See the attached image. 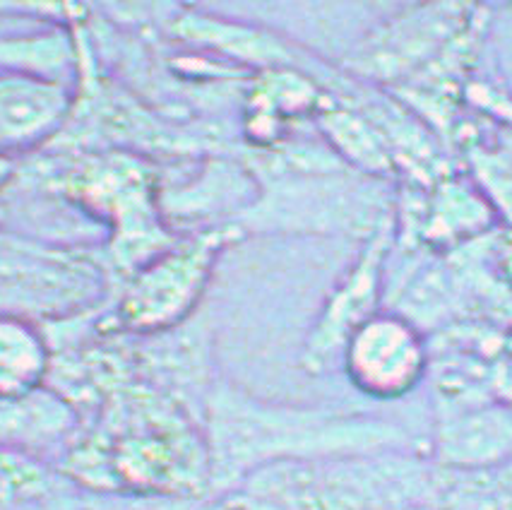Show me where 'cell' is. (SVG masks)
I'll list each match as a JSON object with an SVG mask.
<instances>
[{
    "instance_id": "7",
    "label": "cell",
    "mask_w": 512,
    "mask_h": 510,
    "mask_svg": "<svg viewBox=\"0 0 512 510\" xmlns=\"http://www.w3.org/2000/svg\"><path fill=\"white\" fill-rule=\"evenodd\" d=\"M75 90L34 77L0 75V152L44 145L68 126Z\"/></svg>"
},
{
    "instance_id": "5",
    "label": "cell",
    "mask_w": 512,
    "mask_h": 510,
    "mask_svg": "<svg viewBox=\"0 0 512 510\" xmlns=\"http://www.w3.org/2000/svg\"><path fill=\"white\" fill-rule=\"evenodd\" d=\"M342 364L359 393L380 402L402 400L424 381L428 349L412 320L378 311L351 332Z\"/></svg>"
},
{
    "instance_id": "11",
    "label": "cell",
    "mask_w": 512,
    "mask_h": 510,
    "mask_svg": "<svg viewBox=\"0 0 512 510\" xmlns=\"http://www.w3.org/2000/svg\"><path fill=\"white\" fill-rule=\"evenodd\" d=\"M49 494V479L37 462L25 453L0 448V510L44 501Z\"/></svg>"
},
{
    "instance_id": "10",
    "label": "cell",
    "mask_w": 512,
    "mask_h": 510,
    "mask_svg": "<svg viewBox=\"0 0 512 510\" xmlns=\"http://www.w3.org/2000/svg\"><path fill=\"white\" fill-rule=\"evenodd\" d=\"M82 70V44L68 25L22 37H0V75L34 77L73 87Z\"/></svg>"
},
{
    "instance_id": "9",
    "label": "cell",
    "mask_w": 512,
    "mask_h": 510,
    "mask_svg": "<svg viewBox=\"0 0 512 510\" xmlns=\"http://www.w3.org/2000/svg\"><path fill=\"white\" fill-rule=\"evenodd\" d=\"M49 335L20 313L0 311V402H17L49 388Z\"/></svg>"
},
{
    "instance_id": "2",
    "label": "cell",
    "mask_w": 512,
    "mask_h": 510,
    "mask_svg": "<svg viewBox=\"0 0 512 510\" xmlns=\"http://www.w3.org/2000/svg\"><path fill=\"white\" fill-rule=\"evenodd\" d=\"M70 462L75 477L94 489L174 498L210 494L200 421L152 388L113 393L99 429Z\"/></svg>"
},
{
    "instance_id": "13",
    "label": "cell",
    "mask_w": 512,
    "mask_h": 510,
    "mask_svg": "<svg viewBox=\"0 0 512 510\" xmlns=\"http://www.w3.org/2000/svg\"><path fill=\"white\" fill-rule=\"evenodd\" d=\"M15 171H17V162L13 154L0 152V191L15 179Z\"/></svg>"
},
{
    "instance_id": "3",
    "label": "cell",
    "mask_w": 512,
    "mask_h": 510,
    "mask_svg": "<svg viewBox=\"0 0 512 510\" xmlns=\"http://www.w3.org/2000/svg\"><path fill=\"white\" fill-rule=\"evenodd\" d=\"M58 188L94 217L111 224L109 255L123 277L176 241L166 234L159 210L157 176L142 159L101 152L65 166Z\"/></svg>"
},
{
    "instance_id": "12",
    "label": "cell",
    "mask_w": 512,
    "mask_h": 510,
    "mask_svg": "<svg viewBox=\"0 0 512 510\" xmlns=\"http://www.w3.org/2000/svg\"><path fill=\"white\" fill-rule=\"evenodd\" d=\"M325 118H327V126H330V133L335 135L337 145L342 147V152L347 154V159L371 171L388 169V154L383 152L380 140H375L378 135H373L361 121H356L354 116H342V114H332Z\"/></svg>"
},
{
    "instance_id": "1",
    "label": "cell",
    "mask_w": 512,
    "mask_h": 510,
    "mask_svg": "<svg viewBox=\"0 0 512 510\" xmlns=\"http://www.w3.org/2000/svg\"><path fill=\"white\" fill-rule=\"evenodd\" d=\"M200 426L214 496L231 494L250 474L267 467L359 458L407 446V434L385 421L275 405L226 381H214L207 393Z\"/></svg>"
},
{
    "instance_id": "4",
    "label": "cell",
    "mask_w": 512,
    "mask_h": 510,
    "mask_svg": "<svg viewBox=\"0 0 512 510\" xmlns=\"http://www.w3.org/2000/svg\"><path fill=\"white\" fill-rule=\"evenodd\" d=\"M243 239L236 224L181 236L125 277L111 320L118 330L159 335L193 316L226 246Z\"/></svg>"
},
{
    "instance_id": "8",
    "label": "cell",
    "mask_w": 512,
    "mask_h": 510,
    "mask_svg": "<svg viewBox=\"0 0 512 510\" xmlns=\"http://www.w3.org/2000/svg\"><path fill=\"white\" fill-rule=\"evenodd\" d=\"M443 8H416L395 25L380 29L354 51V68L368 77L392 80L416 68L443 46Z\"/></svg>"
},
{
    "instance_id": "6",
    "label": "cell",
    "mask_w": 512,
    "mask_h": 510,
    "mask_svg": "<svg viewBox=\"0 0 512 510\" xmlns=\"http://www.w3.org/2000/svg\"><path fill=\"white\" fill-rule=\"evenodd\" d=\"M390 243L392 224L390 219H383L371 231L368 241L363 243L359 258L354 260L347 275L339 280L337 289L320 313L318 323L313 325L311 335H308L306 352H303V366L308 371H323L335 354L342 357V349L347 345L351 332L378 313Z\"/></svg>"
}]
</instances>
